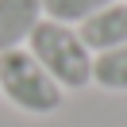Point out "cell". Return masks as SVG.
<instances>
[{
  "label": "cell",
  "mask_w": 127,
  "mask_h": 127,
  "mask_svg": "<svg viewBox=\"0 0 127 127\" xmlns=\"http://www.w3.org/2000/svg\"><path fill=\"white\" fill-rule=\"evenodd\" d=\"M42 19V0H0V54L27 46L31 31Z\"/></svg>",
  "instance_id": "obj_4"
},
{
  "label": "cell",
  "mask_w": 127,
  "mask_h": 127,
  "mask_svg": "<svg viewBox=\"0 0 127 127\" xmlns=\"http://www.w3.org/2000/svg\"><path fill=\"white\" fill-rule=\"evenodd\" d=\"M27 50L35 54V62H39L65 93L93 89V50L81 42L77 27L42 19L31 31V39H27Z\"/></svg>",
  "instance_id": "obj_2"
},
{
  "label": "cell",
  "mask_w": 127,
  "mask_h": 127,
  "mask_svg": "<svg viewBox=\"0 0 127 127\" xmlns=\"http://www.w3.org/2000/svg\"><path fill=\"white\" fill-rule=\"evenodd\" d=\"M104 4H112V0H42V16L54 19V23L77 27L81 19H89L93 12H100Z\"/></svg>",
  "instance_id": "obj_6"
},
{
  "label": "cell",
  "mask_w": 127,
  "mask_h": 127,
  "mask_svg": "<svg viewBox=\"0 0 127 127\" xmlns=\"http://www.w3.org/2000/svg\"><path fill=\"white\" fill-rule=\"evenodd\" d=\"M77 35H81V42L93 50V58L108 54V50H116V46H127V4L123 0L104 4L100 12H93L89 19L77 23Z\"/></svg>",
  "instance_id": "obj_3"
},
{
  "label": "cell",
  "mask_w": 127,
  "mask_h": 127,
  "mask_svg": "<svg viewBox=\"0 0 127 127\" xmlns=\"http://www.w3.org/2000/svg\"><path fill=\"white\" fill-rule=\"evenodd\" d=\"M65 96L69 93L35 62V54L27 46L0 54V100L12 104L16 112L46 119V116H58L65 108Z\"/></svg>",
  "instance_id": "obj_1"
},
{
  "label": "cell",
  "mask_w": 127,
  "mask_h": 127,
  "mask_svg": "<svg viewBox=\"0 0 127 127\" xmlns=\"http://www.w3.org/2000/svg\"><path fill=\"white\" fill-rule=\"evenodd\" d=\"M123 4H127V0H123Z\"/></svg>",
  "instance_id": "obj_7"
},
{
  "label": "cell",
  "mask_w": 127,
  "mask_h": 127,
  "mask_svg": "<svg viewBox=\"0 0 127 127\" xmlns=\"http://www.w3.org/2000/svg\"><path fill=\"white\" fill-rule=\"evenodd\" d=\"M93 89L100 93H127V46L93 58Z\"/></svg>",
  "instance_id": "obj_5"
}]
</instances>
